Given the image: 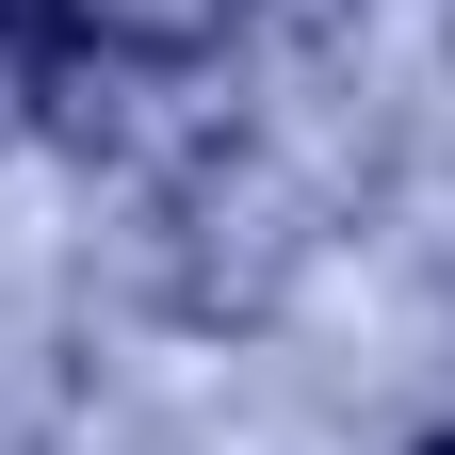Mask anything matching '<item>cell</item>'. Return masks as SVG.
<instances>
[{
    "label": "cell",
    "mask_w": 455,
    "mask_h": 455,
    "mask_svg": "<svg viewBox=\"0 0 455 455\" xmlns=\"http://www.w3.org/2000/svg\"><path fill=\"white\" fill-rule=\"evenodd\" d=\"M244 17V0H66L82 49H131V66H196V49Z\"/></svg>",
    "instance_id": "obj_1"
},
{
    "label": "cell",
    "mask_w": 455,
    "mask_h": 455,
    "mask_svg": "<svg viewBox=\"0 0 455 455\" xmlns=\"http://www.w3.org/2000/svg\"><path fill=\"white\" fill-rule=\"evenodd\" d=\"M439 455H455V439H439Z\"/></svg>",
    "instance_id": "obj_2"
}]
</instances>
